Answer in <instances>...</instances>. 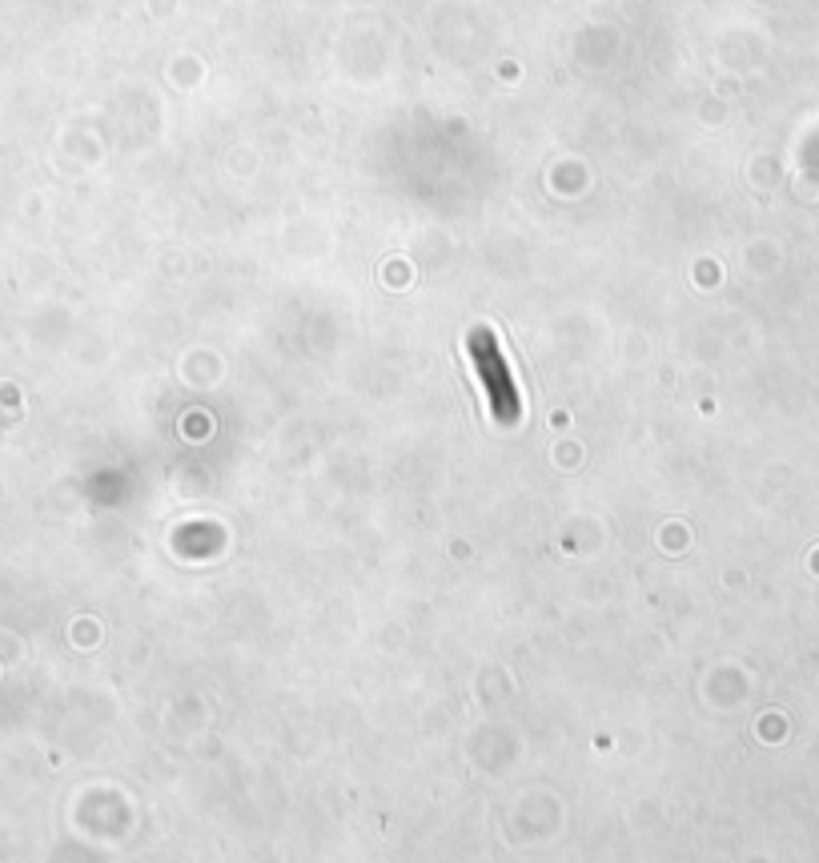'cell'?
Returning <instances> with one entry per match:
<instances>
[{"mask_svg":"<svg viewBox=\"0 0 819 863\" xmlns=\"http://www.w3.org/2000/svg\"><path fill=\"white\" fill-rule=\"evenodd\" d=\"M467 353H470V366H474V374H478L482 390H486V402H490L494 422L514 426V422L522 418V394H519V382H514L511 361H506V353H503V345H498L494 330L474 325L470 338H467Z\"/></svg>","mask_w":819,"mask_h":863,"instance_id":"cell-1","label":"cell"}]
</instances>
